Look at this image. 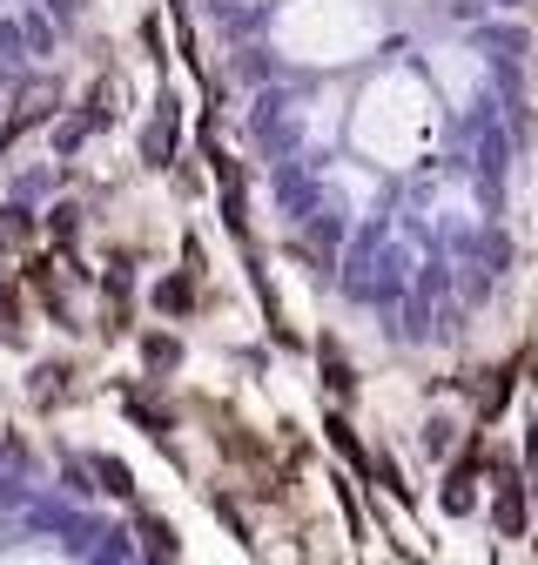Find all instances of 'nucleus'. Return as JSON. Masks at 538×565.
I'll list each match as a JSON object with an SVG mask.
<instances>
[{"instance_id":"5","label":"nucleus","mask_w":538,"mask_h":565,"mask_svg":"<svg viewBox=\"0 0 538 565\" xmlns=\"http://www.w3.org/2000/svg\"><path fill=\"white\" fill-rule=\"evenodd\" d=\"M189 303H195V282H189V276H175V282H162V310H175V317H182Z\"/></svg>"},{"instance_id":"2","label":"nucleus","mask_w":538,"mask_h":565,"mask_svg":"<svg viewBox=\"0 0 538 565\" xmlns=\"http://www.w3.org/2000/svg\"><path fill=\"white\" fill-rule=\"evenodd\" d=\"M323 431H330V445H336V451H344V458H351L357 471H370V478H377V458H364V445H357V431H351V424H344V417H330V424H323Z\"/></svg>"},{"instance_id":"3","label":"nucleus","mask_w":538,"mask_h":565,"mask_svg":"<svg viewBox=\"0 0 538 565\" xmlns=\"http://www.w3.org/2000/svg\"><path fill=\"white\" fill-rule=\"evenodd\" d=\"M142 358H149L155 371H175V364H182V343H175V337H149V343H142Z\"/></svg>"},{"instance_id":"4","label":"nucleus","mask_w":538,"mask_h":565,"mask_svg":"<svg viewBox=\"0 0 538 565\" xmlns=\"http://www.w3.org/2000/svg\"><path fill=\"white\" fill-rule=\"evenodd\" d=\"M323 371H330V391H336V397H344V391H357V377H351V364H344V358H336V350H330V343H323Z\"/></svg>"},{"instance_id":"1","label":"nucleus","mask_w":538,"mask_h":565,"mask_svg":"<svg viewBox=\"0 0 538 565\" xmlns=\"http://www.w3.org/2000/svg\"><path fill=\"white\" fill-rule=\"evenodd\" d=\"M498 532L505 539H525V484H518V471L512 465H498Z\"/></svg>"},{"instance_id":"6","label":"nucleus","mask_w":538,"mask_h":565,"mask_svg":"<svg viewBox=\"0 0 538 565\" xmlns=\"http://www.w3.org/2000/svg\"><path fill=\"white\" fill-rule=\"evenodd\" d=\"M14 310H21V297L8 290V282H0V317H8V323H14Z\"/></svg>"}]
</instances>
